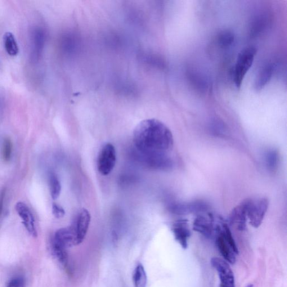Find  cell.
Masks as SVG:
<instances>
[{"mask_svg":"<svg viewBox=\"0 0 287 287\" xmlns=\"http://www.w3.org/2000/svg\"><path fill=\"white\" fill-rule=\"evenodd\" d=\"M234 40V34L232 31L228 30H224L221 31L218 35V42L220 46L222 47L231 46Z\"/></svg>","mask_w":287,"mask_h":287,"instance_id":"20","label":"cell"},{"mask_svg":"<svg viewBox=\"0 0 287 287\" xmlns=\"http://www.w3.org/2000/svg\"><path fill=\"white\" fill-rule=\"evenodd\" d=\"M246 287H254V285L253 284H250Z\"/></svg>","mask_w":287,"mask_h":287,"instance_id":"26","label":"cell"},{"mask_svg":"<svg viewBox=\"0 0 287 287\" xmlns=\"http://www.w3.org/2000/svg\"><path fill=\"white\" fill-rule=\"evenodd\" d=\"M210 263L218 273L221 280L220 287H236L234 275L226 260L213 257L211 259Z\"/></svg>","mask_w":287,"mask_h":287,"instance_id":"7","label":"cell"},{"mask_svg":"<svg viewBox=\"0 0 287 287\" xmlns=\"http://www.w3.org/2000/svg\"><path fill=\"white\" fill-rule=\"evenodd\" d=\"M193 230L206 237L209 238L212 236L214 230V219L212 215L210 214L208 216L204 215H198L193 223Z\"/></svg>","mask_w":287,"mask_h":287,"instance_id":"11","label":"cell"},{"mask_svg":"<svg viewBox=\"0 0 287 287\" xmlns=\"http://www.w3.org/2000/svg\"><path fill=\"white\" fill-rule=\"evenodd\" d=\"M3 44L4 48L9 55L15 56L19 53L18 47L14 35L10 32H7L3 35Z\"/></svg>","mask_w":287,"mask_h":287,"instance_id":"16","label":"cell"},{"mask_svg":"<svg viewBox=\"0 0 287 287\" xmlns=\"http://www.w3.org/2000/svg\"><path fill=\"white\" fill-rule=\"evenodd\" d=\"M49 183L52 198L56 200L60 195L61 185L59 179L55 174L51 173L49 177Z\"/></svg>","mask_w":287,"mask_h":287,"instance_id":"18","label":"cell"},{"mask_svg":"<svg viewBox=\"0 0 287 287\" xmlns=\"http://www.w3.org/2000/svg\"><path fill=\"white\" fill-rule=\"evenodd\" d=\"M257 53V48L254 46L246 47L240 52L236 62L234 69V82L236 86L240 88Z\"/></svg>","mask_w":287,"mask_h":287,"instance_id":"2","label":"cell"},{"mask_svg":"<svg viewBox=\"0 0 287 287\" xmlns=\"http://www.w3.org/2000/svg\"><path fill=\"white\" fill-rule=\"evenodd\" d=\"M137 150L149 153H167L173 146L171 131L161 121L146 119L139 123L133 132Z\"/></svg>","mask_w":287,"mask_h":287,"instance_id":"1","label":"cell"},{"mask_svg":"<svg viewBox=\"0 0 287 287\" xmlns=\"http://www.w3.org/2000/svg\"><path fill=\"white\" fill-rule=\"evenodd\" d=\"M133 280L135 287H146L147 277L144 268L142 264H139L135 269Z\"/></svg>","mask_w":287,"mask_h":287,"instance_id":"17","label":"cell"},{"mask_svg":"<svg viewBox=\"0 0 287 287\" xmlns=\"http://www.w3.org/2000/svg\"><path fill=\"white\" fill-rule=\"evenodd\" d=\"M45 43V35L43 30L37 29L34 31L32 42V51L31 59L33 62H37L43 50Z\"/></svg>","mask_w":287,"mask_h":287,"instance_id":"13","label":"cell"},{"mask_svg":"<svg viewBox=\"0 0 287 287\" xmlns=\"http://www.w3.org/2000/svg\"><path fill=\"white\" fill-rule=\"evenodd\" d=\"M207 205L203 202L195 201L190 203L176 204L171 206L170 209L174 214H186L205 210Z\"/></svg>","mask_w":287,"mask_h":287,"instance_id":"12","label":"cell"},{"mask_svg":"<svg viewBox=\"0 0 287 287\" xmlns=\"http://www.w3.org/2000/svg\"><path fill=\"white\" fill-rule=\"evenodd\" d=\"M269 206V201L265 197L247 199V218L254 228L261 225Z\"/></svg>","mask_w":287,"mask_h":287,"instance_id":"3","label":"cell"},{"mask_svg":"<svg viewBox=\"0 0 287 287\" xmlns=\"http://www.w3.org/2000/svg\"><path fill=\"white\" fill-rule=\"evenodd\" d=\"M15 209L22 220L26 230L33 237L37 236V232L35 227L34 218L28 205L23 202H18L15 205Z\"/></svg>","mask_w":287,"mask_h":287,"instance_id":"8","label":"cell"},{"mask_svg":"<svg viewBox=\"0 0 287 287\" xmlns=\"http://www.w3.org/2000/svg\"><path fill=\"white\" fill-rule=\"evenodd\" d=\"M220 231H221L224 239H225L228 245L230 246L233 252H234L235 254H239V249H238L236 242L234 239H233L230 228H229L227 224H223L222 229L220 228Z\"/></svg>","mask_w":287,"mask_h":287,"instance_id":"19","label":"cell"},{"mask_svg":"<svg viewBox=\"0 0 287 287\" xmlns=\"http://www.w3.org/2000/svg\"><path fill=\"white\" fill-rule=\"evenodd\" d=\"M266 160L267 167L269 170H276L279 163V154L278 151L274 149L268 151Z\"/></svg>","mask_w":287,"mask_h":287,"instance_id":"21","label":"cell"},{"mask_svg":"<svg viewBox=\"0 0 287 287\" xmlns=\"http://www.w3.org/2000/svg\"><path fill=\"white\" fill-rule=\"evenodd\" d=\"M52 214L56 218H61L64 216L65 214V211L59 205L56 203H53L52 205Z\"/></svg>","mask_w":287,"mask_h":287,"instance_id":"23","label":"cell"},{"mask_svg":"<svg viewBox=\"0 0 287 287\" xmlns=\"http://www.w3.org/2000/svg\"><path fill=\"white\" fill-rule=\"evenodd\" d=\"M91 216L86 209H81L76 215L73 223L69 226L74 237L76 246L82 244L86 237Z\"/></svg>","mask_w":287,"mask_h":287,"instance_id":"4","label":"cell"},{"mask_svg":"<svg viewBox=\"0 0 287 287\" xmlns=\"http://www.w3.org/2000/svg\"><path fill=\"white\" fill-rule=\"evenodd\" d=\"M12 152V143L10 139H4L2 148V157L5 161L10 160Z\"/></svg>","mask_w":287,"mask_h":287,"instance_id":"22","label":"cell"},{"mask_svg":"<svg viewBox=\"0 0 287 287\" xmlns=\"http://www.w3.org/2000/svg\"><path fill=\"white\" fill-rule=\"evenodd\" d=\"M273 73V66L271 64L265 65L260 70L256 78L255 88L257 91H260L269 83Z\"/></svg>","mask_w":287,"mask_h":287,"instance_id":"15","label":"cell"},{"mask_svg":"<svg viewBox=\"0 0 287 287\" xmlns=\"http://www.w3.org/2000/svg\"><path fill=\"white\" fill-rule=\"evenodd\" d=\"M116 161L115 147L112 144L107 143L98 154L97 168L99 172L105 176L110 174L115 167Z\"/></svg>","mask_w":287,"mask_h":287,"instance_id":"5","label":"cell"},{"mask_svg":"<svg viewBox=\"0 0 287 287\" xmlns=\"http://www.w3.org/2000/svg\"><path fill=\"white\" fill-rule=\"evenodd\" d=\"M5 194H6L5 189L2 190L1 191V192H0V217L1 216V214L3 212L4 200V197H5Z\"/></svg>","mask_w":287,"mask_h":287,"instance_id":"25","label":"cell"},{"mask_svg":"<svg viewBox=\"0 0 287 287\" xmlns=\"http://www.w3.org/2000/svg\"><path fill=\"white\" fill-rule=\"evenodd\" d=\"M218 236L216 239V244L220 253L223 256L224 259L227 263L234 264L236 261L235 254L233 252L230 246L228 245L227 242L224 239L220 228L217 227Z\"/></svg>","mask_w":287,"mask_h":287,"instance_id":"14","label":"cell"},{"mask_svg":"<svg viewBox=\"0 0 287 287\" xmlns=\"http://www.w3.org/2000/svg\"><path fill=\"white\" fill-rule=\"evenodd\" d=\"M7 287H25V281L21 277L13 278L8 283Z\"/></svg>","mask_w":287,"mask_h":287,"instance_id":"24","label":"cell"},{"mask_svg":"<svg viewBox=\"0 0 287 287\" xmlns=\"http://www.w3.org/2000/svg\"><path fill=\"white\" fill-rule=\"evenodd\" d=\"M138 154L143 163L151 168L165 170L172 167V160L167 153H149L138 150Z\"/></svg>","mask_w":287,"mask_h":287,"instance_id":"6","label":"cell"},{"mask_svg":"<svg viewBox=\"0 0 287 287\" xmlns=\"http://www.w3.org/2000/svg\"><path fill=\"white\" fill-rule=\"evenodd\" d=\"M172 230L175 239L183 249H186L188 247V240L191 235L188 228L187 220L180 219L175 222L173 224Z\"/></svg>","mask_w":287,"mask_h":287,"instance_id":"9","label":"cell"},{"mask_svg":"<svg viewBox=\"0 0 287 287\" xmlns=\"http://www.w3.org/2000/svg\"><path fill=\"white\" fill-rule=\"evenodd\" d=\"M247 199L233 209L230 215V222L238 230L243 231L246 228Z\"/></svg>","mask_w":287,"mask_h":287,"instance_id":"10","label":"cell"}]
</instances>
